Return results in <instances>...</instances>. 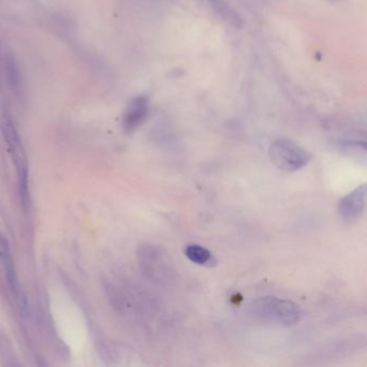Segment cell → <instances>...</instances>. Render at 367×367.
<instances>
[{"label":"cell","mask_w":367,"mask_h":367,"mask_svg":"<svg viewBox=\"0 0 367 367\" xmlns=\"http://www.w3.org/2000/svg\"><path fill=\"white\" fill-rule=\"evenodd\" d=\"M250 313L259 322L285 327L296 325L303 318L300 306L292 301L276 296L259 297L253 301Z\"/></svg>","instance_id":"6da1fadb"},{"label":"cell","mask_w":367,"mask_h":367,"mask_svg":"<svg viewBox=\"0 0 367 367\" xmlns=\"http://www.w3.org/2000/svg\"><path fill=\"white\" fill-rule=\"evenodd\" d=\"M141 269L144 275L159 285H169L176 277V269L170 254L154 245H145L139 251Z\"/></svg>","instance_id":"7a4b0ae2"},{"label":"cell","mask_w":367,"mask_h":367,"mask_svg":"<svg viewBox=\"0 0 367 367\" xmlns=\"http://www.w3.org/2000/svg\"><path fill=\"white\" fill-rule=\"evenodd\" d=\"M269 156L277 168L286 172L300 170L311 160V154L305 148L285 138L277 139L271 143Z\"/></svg>","instance_id":"3957f363"},{"label":"cell","mask_w":367,"mask_h":367,"mask_svg":"<svg viewBox=\"0 0 367 367\" xmlns=\"http://www.w3.org/2000/svg\"><path fill=\"white\" fill-rule=\"evenodd\" d=\"M0 258H1L3 268H4V271H6L8 285L13 293L14 300L17 301V304L20 312L26 316V314L29 313L27 297H26L25 293L20 286L17 272H15L13 259L11 255V250H10L8 240L4 238L1 234H0Z\"/></svg>","instance_id":"277c9868"},{"label":"cell","mask_w":367,"mask_h":367,"mask_svg":"<svg viewBox=\"0 0 367 367\" xmlns=\"http://www.w3.org/2000/svg\"><path fill=\"white\" fill-rule=\"evenodd\" d=\"M366 206V185L358 186L348 195L340 199L338 213L345 221H353L365 210Z\"/></svg>","instance_id":"5b68a950"},{"label":"cell","mask_w":367,"mask_h":367,"mask_svg":"<svg viewBox=\"0 0 367 367\" xmlns=\"http://www.w3.org/2000/svg\"><path fill=\"white\" fill-rule=\"evenodd\" d=\"M149 114V98L137 96L128 103L123 117L125 133H133L143 124Z\"/></svg>","instance_id":"8992f818"},{"label":"cell","mask_w":367,"mask_h":367,"mask_svg":"<svg viewBox=\"0 0 367 367\" xmlns=\"http://www.w3.org/2000/svg\"><path fill=\"white\" fill-rule=\"evenodd\" d=\"M184 254L194 264L201 266L213 265V263H216L213 254L207 248L203 247L201 245H187L184 249Z\"/></svg>","instance_id":"52a82bcc"},{"label":"cell","mask_w":367,"mask_h":367,"mask_svg":"<svg viewBox=\"0 0 367 367\" xmlns=\"http://www.w3.org/2000/svg\"><path fill=\"white\" fill-rule=\"evenodd\" d=\"M207 2L210 4V7L220 17L229 24L235 26V27H240L243 25L239 15L234 11L233 8H230L229 4L225 0H208Z\"/></svg>","instance_id":"ba28073f"},{"label":"cell","mask_w":367,"mask_h":367,"mask_svg":"<svg viewBox=\"0 0 367 367\" xmlns=\"http://www.w3.org/2000/svg\"><path fill=\"white\" fill-rule=\"evenodd\" d=\"M6 72H7L9 85H11V88H13V90L14 88H19L20 86L19 70L12 59H8L6 61Z\"/></svg>","instance_id":"9c48e42d"}]
</instances>
